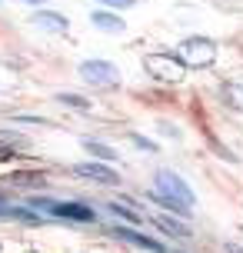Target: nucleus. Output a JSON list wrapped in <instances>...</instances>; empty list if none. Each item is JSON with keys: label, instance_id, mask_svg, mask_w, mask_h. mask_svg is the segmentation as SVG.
<instances>
[{"label": "nucleus", "instance_id": "1", "mask_svg": "<svg viewBox=\"0 0 243 253\" xmlns=\"http://www.w3.org/2000/svg\"><path fill=\"white\" fill-rule=\"evenodd\" d=\"M180 47H183L180 57H183V63H190V67H210V63L217 60V43L206 40V37H187Z\"/></svg>", "mask_w": 243, "mask_h": 253}, {"label": "nucleus", "instance_id": "2", "mask_svg": "<svg viewBox=\"0 0 243 253\" xmlns=\"http://www.w3.org/2000/svg\"><path fill=\"white\" fill-rule=\"evenodd\" d=\"M147 70L154 77H160V80H183V74H187V63L180 60V57H173V53H147Z\"/></svg>", "mask_w": 243, "mask_h": 253}, {"label": "nucleus", "instance_id": "3", "mask_svg": "<svg viewBox=\"0 0 243 253\" xmlns=\"http://www.w3.org/2000/svg\"><path fill=\"white\" fill-rule=\"evenodd\" d=\"M80 77L93 84V87H117L120 84V70L110 60H83L80 63Z\"/></svg>", "mask_w": 243, "mask_h": 253}, {"label": "nucleus", "instance_id": "4", "mask_svg": "<svg viewBox=\"0 0 243 253\" xmlns=\"http://www.w3.org/2000/svg\"><path fill=\"white\" fill-rule=\"evenodd\" d=\"M157 190H160L163 197H173V200L183 203V207H193V203H197L193 190L187 187V183H183L173 170H160V173H157Z\"/></svg>", "mask_w": 243, "mask_h": 253}, {"label": "nucleus", "instance_id": "5", "mask_svg": "<svg viewBox=\"0 0 243 253\" xmlns=\"http://www.w3.org/2000/svg\"><path fill=\"white\" fill-rule=\"evenodd\" d=\"M74 173L93 180V183H120L117 170H110V167H103V164H77V167H74Z\"/></svg>", "mask_w": 243, "mask_h": 253}, {"label": "nucleus", "instance_id": "6", "mask_svg": "<svg viewBox=\"0 0 243 253\" xmlns=\"http://www.w3.org/2000/svg\"><path fill=\"white\" fill-rule=\"evenodd\" d=\"M30 24L37 27V30H47V34H67V17L64 13H50V10H40L30 17Z\"/></svg>", "mask_w": 243, "mask_h": 253}, {"label": "nucleus", "instance_id": "7", "mask_svg": "<svg viewBox=\"0 0 243 253\" xmlns=\"http://www.w3.org/2000/svg\"><path fill=\"white\" fill-rule=\"evenodd\" d=\"M47 210L53 216H64V220H80V223H90L93 220V210L83 207V203H50Z\"/></svg>", "mask_w": 243, "mask_h": 253}, {"label": "nucleus", "instance_id": "8", "mask_svg": "<svg viewBox=\"0 0 243 253\" xmlns=\"http://www.w3.org/2000/svg\"><path fill=\"white\" fill-rule=\"evenodd\" d=\"M90 20H93L97 30H107V34H123V30H127V20H120V17L110 13V10H97Z\"/></svg>", "mask_w": 243, "mask_h": 253}, {"label": "nucleus", "instance_id": "9", "mask_svg": "<svg viewBox=\"0 0 243 253\" xmlns=\"http://www.w3.org/2000/svg\"><path fill=\"white\" fill-rule=\"evenodd\" d=\"M117 237H123L127 243H137V247H143V250H150V253H163V243H157V240H150V237H140L137 230H127V227H117L114 230Z\"/></svg>", "mask_w": 243, "mask_h": 253}, {"label": "nucleus", "instance_id": "10", "mask_svg": "<svg viewBox=\"0 0 243 253\" xmlns=\"http://www.w3.org/2000/svg\"><path fill=\"white\" fill-rule=\"evenodd\" d=\"M154 227L163 230V233H170V237H190V230L183 227L180 220H173V216H154Z\"/></svg>", "mask_w": 243, "mask_h": 253}, {"label": "nucleus", "instance_id": "11", "mask_svg": "<svg viewBox=\"0 0 243 253\" xmlns=\"http://www.w3.org/2000/svg\"><path fill=\"white\" fill-rule=\"evenodd\" d=\"M83 150H90L93 157H97V160H110V164H114L117 157H120L114 147H107V143H100V140H83Z\"/></svg>", "mask_w": 243, "mask_h": 253}, {"label": "nucleus", "instance_id": "12", "mask_svg": "<svg viewBox=\"0 0 243 253\" xmlns=\"http://www.w3.org/2000/svg\"><path fill=\"white\" fill-rule=\"evenodd\" d=\"M53 100L67 103V107H77V110H90V100H87V97H80V93H57Z\"/></svg>", "mask_w": 243, "mask_h": 253}, {"label": "nucleus", "instance_id": "13", "mask_svg": "<svg viewBox=\"0 0 243 253\" xmlns=\"http://www.w3.org/2000/svg\"><path fill=\"white\" fill-rule=\"evenodd\" d=\"M223 97H227L230 107H243V87H237V84H227L223 87Z\"/></svg>", "mask_w": 243, "mask_h": 253}, {"label": "nucleus", "instance_id": "14", "mask_svg": "<svg viewBox=\"0 0 243 253\" xmlns=\"http://www.w3.org/2000/svg\"><path fill=\"white\" fill-rule=\"evenodd\" d=\"M110 213H117V216H123L127 223H137L140 227V213H133V210H127L123 203H110Z\"/></svg>", "mask_w": 243, "mask_h": 253}, {"label": "nucleus", "instance_id": "15", "mask_svg": "<svg viewBox=\"0 0 243 253\" xmlns=\"http://www.w3.org/2000/svg\"><path fill=\"white\" fill-rule=\"evenodd\" d=\"M130 140H133L140 150H147V153H154V150H157V143H154V140H147V137H137V133H130Z\"/></svg>", "mask_w": 243, "mask_h": 253}, {"label": "nucleus", "instance_id": "16", "mask_svg": "<svg viewBox=\"0 0 243 253\" xmlns=\"http://www.w3.org/2000/svg\"><path fill=\"white\" fill-rule=\"evenodd\" d=\"M103 7H114V10H127V7H133L137 0H100Z\"/></svg>", "mask_w": 243, "mask_h": 253}, {"label": "nucleus", "instance_id": "17", "mask_svg": "<svg viewBox=\"0 0 243 253\" xmlns=\"http://www.w3.org/2000/svg\"><path fill=\"white\" fill-rule=\"evenodd\" d=\"M227 253H243V247L240 243H227Z\"/></svg>", "mask_w": 243, "mask_h": 253}, {"label": "nucleus", "instance_id": "18", "mask_svg": "<svg viewBox=\"0 0 243 253\" xmlns=\"http://www.w3.org/2000/svg\"><path fill=\"white\" fill-rule=\"evenodd\" d=\"M24 3H34V7H40V3H43V0H24Z\"/></svg>", "mask_w": 243, "mask_h": 253}, {"label": "nucleus", "instance_id": "19", "mask_svg": "<svg viewBox=\"0 0 243 253\" xmlns=\"http://www.w3.org/2000/svg\"><path fill=\"white\" fill-rule=\"evenodd\" d=\"M0 213H7V203H3V200H0Z\"/></svg>", "mask_w": 243, "mask_h": 253}]
</instances>
